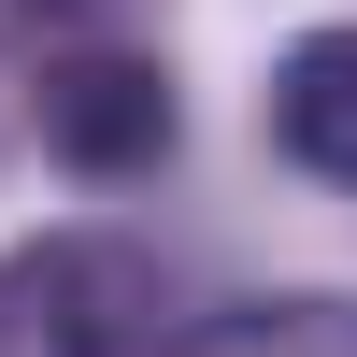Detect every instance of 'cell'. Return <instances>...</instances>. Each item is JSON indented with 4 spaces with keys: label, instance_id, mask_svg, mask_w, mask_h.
Returning <instances> with one entry per match:
<instances>
[{
    "label": "cell",
    "instance_id": "obj_4",
    "mask_svg": "<svg viewBox=\"0 0 357 357\" xmlns=\"http://www.w3.org/2000/svg\"><path fill=\"white\" fill-rule=\"evenodd\" d=\"M158 357H357V301L343 286H286V301H243V314L172 329Z\"/></svg>",
    "mask_w": 357,
    "mask_h": 357
},
{
    "label": "cell",
    "instance_id": "obj_2",
    "mask_svg": "<svg viewBox=\"0 0 357 357\" xmlns=\"http://www.w3.org/2000/svg\"><path fill=\"white\" fill-rule=\"evenodd\" d=\"M29 129H43V158L57 172H86V186H129V172H158L172 158V72L158 57H129V43H72V57H43V86H29Z\"/></svg>",
    "mask_w": 357,
    "mask_h": 357
},
{
    "label": "cell",
    "instance_id": "obj_1",
    "mask_svg": "<svg viewBox=\"0 0 357 357\" xmlns=\"http://www.w3.org/2000/svg\"><path fill=\"white\" fill-rule=\"evenodd\" d=\"M158 343V257L57 229L0 272V357H143Z\"/></svg>",
    "mask_w": 357,
    "mask_h": 357
},
{
    "label": "cell",
    "instance_id": "obj_3",
    "mask_svg": "<svg viewBox=\"0 0 357 357\" xmlns=\"http://www.w3.org/2000/svg\"><path fill=\"white\" fill-rule=\"evenodd\" d=\"M272 143L329 186H357V29H301L272 57Z\"/></svg>",
    "mask_w": 357,
    "mask_h": 357
},
{
    "label": "cell",
    "instance_id": "obj_5",
    "mask_svg": "<svg viewBox=\"0 0 357 357\" xmlns=\"http://www.w3.org/2000/svg\"><path fill=\"white\" fill-rule=\"evenodd\" d=\"M29 15H57V29H100V15H129V0H29Z\"/></svg>",
    "mask_w": 357,
    "mask_h": 357
}]
</instances>
